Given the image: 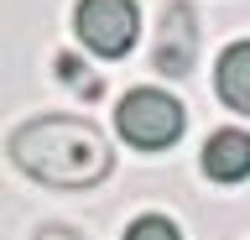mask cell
Segmentation results:
<instances>
[{
    "mask_svg": "<svg viewBox=\"0 0 250 240\" xmlns=\"http://www.w3.org/2000/svg\"><path fill=\"white\" fill-rule=\"evenodd\" d=\"M125 240H177V224L162 219V214H141V219L125 230Z\"/></svg>",
    "mask_w": 250,
    "mask_h": 240,
    "instance_id": "7",
    "label": "cell"
},
{
    "mask_svg": "<svg viewBox=\"0 0 250 240\" xmlns=\"http://www.w3.org/2000/svg\"><path fill=\"white\" fill-rule=\"evenodd\" d=\"M183 126H188L183 105L172 94H162V89H130L120 99V110H115V131L136 152H167L183 136Z\"/></svg>",
    "mask_w": 250,
    "mask_h": 240,
    "instance_id": "2",
    "label": "cell"
},
{
    "mask_svg": "<svg viewBox=\"0 0 250 240\" xmlns=\"http://www.w3.org/2000/svg\"><path fill=\"white\" fill-rule=\"evenodd\" d=\"M214 84H219V99L234 115H250V42H229V47L219 52Z\"/></svg>",
    "mask_w": 250,
    "mask_h": 240,
    "instance_id": "6",
    "label": "cell"
},
{
    "mask_svg": "<svg viewBox=\"0 0 250 240\" xmlns=\"http://www.w3.org/2000/svg\"><path fill=\"white\" fill-rule=\"evenodd\" d=\"M73 32H78V42L89 52H99V58H125V52L136 47L141 11H136V0H78Z\"/></svg>",
    "mask_w": 250,
    "mask_h": 240,
    "instance_id": "3",
    "label": "cell"
},
{
    "mask_svg": "<svg viewBox=\"0 0 250 240\" xmlns=\"http://www.w3.org/2000/svg\"><path fill=\"white\" fill-rule=\"evenodd\" d=\"M198 63V11L188 0H172L162 11V32H156V73L183 79Z\"/></svg>",
    "mask_w": 250,
    "mask_h": 240,
    "instance_id": "4",
    "label": "cell"
},
{
    "mask_svg": "<svg viewBox=\"0 0 250 240\" xmlns=\"http://www.w3.org/2000/svg\"><path fill=\"white\" fill-rule=\"evenodd\" d=\"M37 240H78V235H73V230H62V224H47Z\"/></svg>",
    "mask_w": 250,
    "mask_h": 240,
    "instance_id": "8",
    "label": "cell"
},
{
    "mask_svg": "<svg viewBox=\"0 0 250 240\" xmlns=\"http://www.w3.org/2000/svg\"><path fill=\"white\" fill-rule=\"evenodd\" d=\"M11 162L47 188H94L109 177V141L83 115H37L11 131Z\"/></svg>",
    "mask_w": 250,
    "mask_h": 240,
    "instance_id": "1",
    "label": "cell"
},
{
    "mask_svg": "<svg viewBox=\"0 0 250 240\" xmlns=\"http://www.w3.org/2000/svg\"><path fill=\"white\" fill-rule=\"evenodd\" d=\"M203 173L214 183H240L250 177V131H214L203 141Z\"/></svg>",
    "mask_w": 250,
    "mask_h": 240,
    "instance_id": "5",
    "label": "cell"
}]
</instances>
